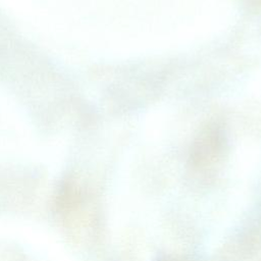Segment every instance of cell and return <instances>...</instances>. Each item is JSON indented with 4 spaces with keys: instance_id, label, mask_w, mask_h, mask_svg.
Masks as SVG:
<instances>
[{
    "instance_id": "6da1fadb",
    "label": "cell",
    "mask_w": 261,
    "mask_h": 261,
    "mask_svg": "<svg viewBox=\"0 0 261 261\" xmlns=\"http://www.w3.org/2000/svg\"><path fill=\"white\" fill-rule=\"evenodd\" d=\"M158 261H193L192 259H189L187 257H179V256H168L164 257Z\"/></svg>"
}]
</instances>
